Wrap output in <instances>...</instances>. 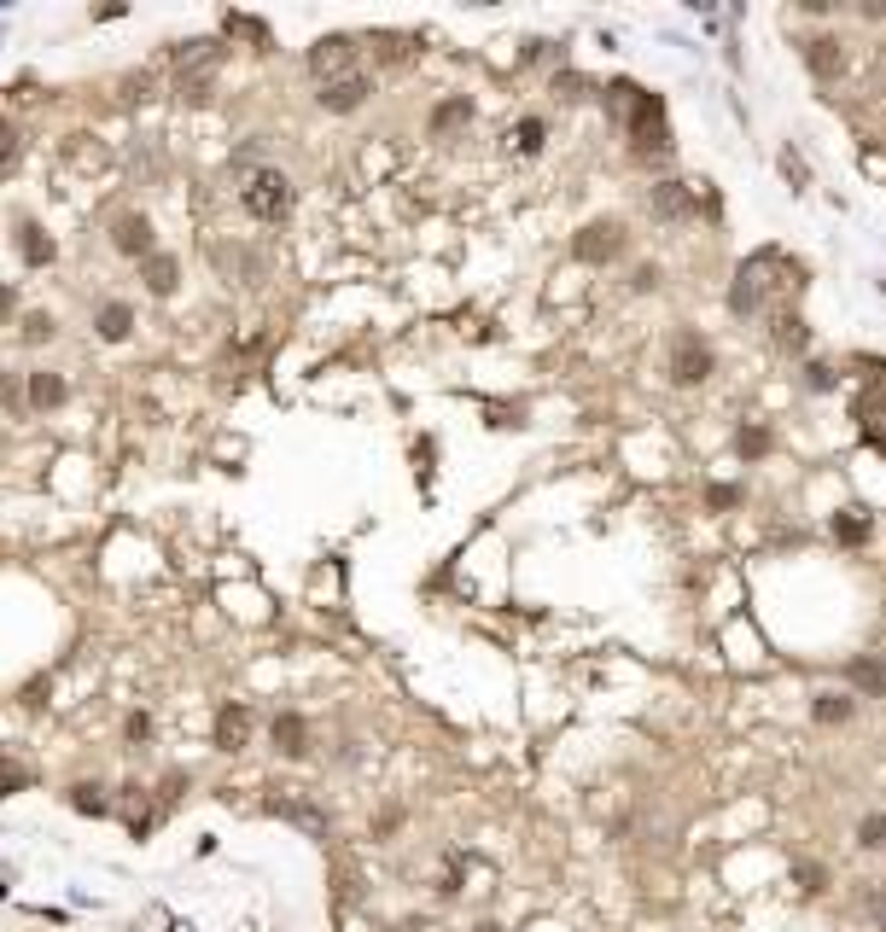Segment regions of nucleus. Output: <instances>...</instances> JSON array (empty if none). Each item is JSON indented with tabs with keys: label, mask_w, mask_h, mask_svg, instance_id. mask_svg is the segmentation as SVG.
I'll return each mask as SVG.
<instances>
[{
	"label": "nucleus",
	"mask_w": 886,
	"mask_h": 932,
	"mask_svg": "<svg viewBox=\"0 0 886 932\" xmlns=\"http://www.w3.org/2000/svg\"><path fill=\"white\" fill-rule=\"evenodd\" d=\"M239 204H245V216H257V222H286L292 204H298V187H292L286 169L257 164V169L239 175Z\"/></svg>",
	"instance_id": "f257e3e1"
},
{
	"label": "nucleus",
	"mask_w": 886,
	"mask_h": 932,
	"mask_svg": "<svg viewBox=\"0 0 886 932\" xmlns=\"http://www.w3.org/2000/svg\"><path fill=\"white\" fill-rule=\"evenodd\" d=\"M618 105H624V129L636 140V152L653 158V152H671V129H665V100L659 94H642L636 82H618L613 88Z\"/></svg>",
	"instance_id": "f03ea898"
},
{
	"label": "nucleus",
	"mask_w": 886,
	"mask_h": 932,
	"mask_svg": "<svg viewBox=\"0 0 886 932\" xmlns=\"http://www.w3.org/2000/svg\"><path fill=\"white\" fill-rule=\"evenodd\" d=\"M356 65H362V41H350V35H321V41L309 47V76H315L321 88L356 76Z\"/></svg>",
	"instance_id": "7ed1b4c3"
},
{
	"label": "nucleus",
	"mask_w": 886,
	"mask_h": 932,
	"mask_svg": "<svg viewBox=\"0 0 886 932\" xmlns=\"http://www.w3.org/2000/svg\"><path fill=\"white\" fill-rule=\"evenodd\" d=\"M216 59H222V47L216 41H187L181 53H175V82H181V100H205L210 76H216Z\"/></svg>",
	"instance_id": "20e7f679"
},
{
	"label": "nucleus",
	"mask_w": 886,
	"mask_h": 932,
	"mask_svg": "<svg viewBox=\"0 0 886 932\" xmlns=\"http://www.w3.org/2000/svg\"><path fill=\"white\" fill-rule=\"evenodd\" d=\"M776 268V251H758L752 263H741V274H735V292H729V309L735 315H758V303H764V274Z\"/></svg>",
	"instance_id": "39448f33"
},
{
	"label": "nucleus",
	"mask_w": 886,
	"mask_h": 932,
	"mask_svg": "<svg viewBox=\"0 0 886 932\" xmlns=\"http://www.w3.org/2000/svg\"><path fill=\"white\" fill-rule=\"evenodd\" d=\"M618 251H624V228H618V222H589V228L572 239V257H578V263H613Z\"/></svg>",
	"instance_id": "423d86ee"
},
{
	"label": "nucleus",
	"mask_w": 886,
	"mask_h": 932,
	"mask_svg": "<svg viewBox=\"0 0 886 932\" xmlns=\"http://www.w3.org/2000/svg\"><path fill=\"white\" fill-rule=\"evenodd\" d=\"M706 373H712V350H706L694 333H682L677 344H671V379H677V385H700Z\"/></svg>",
	"instance_id": "0eeeda50"
},
{
	"label": "nucleus",
	"mask_w": 886,
	"mask_h": 932,
	"mask_svg": "<svg viewBox=\"0 0 886 932\" xmlns=\"http://www.w3.org/2000/svg\"><path fill=\"white\" fill-rule=\"evenodd\" d=\"M111 245H117L123 257H140V263H146V257H152V222H146L140 210H123V216L111 222Z\"/></svg>",
	"instance_id": "6e6552de"
},
{
	"label": "nucleus",
	"mask_w": 886,
	"mask_h": 932,
	"mask_svg": "<svg viewBox=\"0 0 886 932\" xmlns=\"http://www.w3.org/2000/svg\"><path fill=\"white\" fill-rule=\"evenodd\" d=\"M368 94H374V82L356 70V76H344V82H327V88H321V111H362Z\"/></svg>",
	"instance_id": "1a4fd4ad"
},
{
	"label": "nucleus",
	"mask_w": 886,
	"mask_h": 932,
	"mask_svg": "<svg viewBox=\"0 0 886 932\" xmlns=\"http://www.w3.org/2000/svg\"><path fill=\"white\" fill-rule=\"evenodd\" d=\"M269 740H274L280 758H304L309 752V723L298 717V711H280V717L269 723Z\"/></svg>",
	"instance_id": "9d476101"
},
{
	"label": "nucleus",
	"mask_w": 886,
	"mask_h": 932,
	"mask_svg": "<svg viewBox=\"0 0 886 932\" xmlns=\"http://www.w3.org/2000/svg\"><path fill=\"white\" fill-rule=\"evenodd\" d=\"M805 65H811L822 82H828V76H840L846 53H840V41H834V35H811V41H805Z\"/></svg>",
	"instance_id": "9b49d317"
},
{
	"label": "nucleus",
	"mask_w": 886,
	"mask_h": 932,
	"mask_svg": "<svg viewBox=\"0 0 886 932\" xmlns=\"http://www.w3.org/2000/svg\"><path fill=\"white\" fill-rule=\"evenodd\" d=\"M245 734H251L245 705H222V717H216V746H222V752H239V746H245Z\"/></svg>",
	"instance_id": "f8f14e48"
},
{
	"label": "nucleus",
	"mask_w": 886,
	"mask_h": 932,
	"mask_svg": "<svg viewBox=\"0 0 886 932\" xmlns=\"http://www.w3.org/2000/svg\"><path fill=\"white\" fill-rule=\"evenodd\" d=\"M846 682H852V688H863V694H886V659L857 653L852 665H846Z\"/></svg>",
	"instance_id": "ddd939ff"
},
{
	"label": "nucleus",
	"mask_w": 886,
	"mask_h": 932,
	"mask_svg": "<svg viewBox=\"0 0 886 932\" xmlns=\"http://www.w3.org/2000/svg\"><path fill=\"white\" fill-rule=\"evenodd\" d=\"M94 327H100V338H111V344H117V338L135 333V309H129V303H100Z\"/></svg>",
	"instance_id": "4468645a"
},
{
	"label": "nucleus",
	"mask_w": 886,
	"mask_h": 932,
	"mask_svg": "<svg viewBox=\"0 0 886 932\" xmlns=\"http://www.w3.org/2000/svg\"><path fill=\"white\" fill-rule=\"evenodd\" d=\"M653 210H659L665 222H671V216H688V210H694V193H688L682 181H659V187H653Z\"/></svg>",
	"instance_id": "2eb2a0df"
},
{
	"label": "nucleus",
	"mask_w": 886,
	"mask_h": 932,
	"mask_svg": "<svg viewBox=\"0 0 886 932\" xmlns=\"http://www.w3.org/2000/svg\"><path fill=\"white\" fill-rule=\"evenodd\" d=\"M140 274H146V292L170 298V292H175V274H181V268H175V257H158V251H152V257L140 263Z\"/></svg>",
	"instance_id": "dca6fc26"
},
{
	"label": "nucleus",
	"mask_w": 886,
	"mask_h": 932,
	"mask_svg": "<svg viewBox=\"0 0 886 932\" xmlns=\"http://www.w3.org/2000/svg\"><path fill=\"white\" fill-rule=\"evenodd\" d=\"M269 810H274V816H286V822H298V828H309V833H315V839H321V833H327V816H321V810H315V804L269 799Z\"/></svg>",
	"instance_id": "f3484780"
},
{
	"label": "nucleus",
	"mask_w": 886,
	"mask_h": 932,
	"mask_svg": "<svg viewBox=\"0 0 886 932\" xmlns=\"http://www.w3.org/2000/svg\"><path fill=\"white\" fill-rule=\"evenodd\" d=\"M18 251H24V263H53V239L35 222H18Z\"/></svg>",
	"instance_id": "a211bd4d"
},
{
	"label": "nucleus",
	"mask_w": 886,
	"mask_h": 932,
	"mask_svg": "<svg viewBox=\"0 0 886 932\" xmlns=\"http://www.w3.org/2000/svg\"><path fill=\"white\" fill-rule=\"evenodd\" d=\"M24 397H30L35 408H59V402H65V379H59V373H35Z\"/></svg>",
	"instance_id": "6ab92c4d"
},
{
	"label": "nucleus",
	"mask_w": 886,
	"mask_h": 932,
	"mask_svg": "<svg viewBox=\"0 0 886 932\" xmlns=\"http://www.w3.org/2000/svg\"><path fill=\"white\" fill-rule=\"evenodd\" d=\"M857 705L846 694H817V705H811V717H817L822 729H834V723H846V717H852Z\"/></svg>",
	"instance_id": "aec40b11"
},
{
	"label": "nucleus",
	"mask_w": 886,
	"mask_h": 932,
	"mask_svg": "<svg viewBox=\"0 0 886 932\" xmlns=\"http://www.w3.org/2000/svg\"><path fill=\"white\" fill-rule=\"evenodd\" d=\"M543 123H537V117H525V123H519V129H513V152H519V158H537V152H543Z\"/></svg>",
	"instance_id": "412c9836"
},
{
	"label": "nucleus",
	"mask_w": 886,
	"mask_h": 932,
	"mask_svg": "<svg viewBox=\"0 0 886 932\" xmlns=\"http://www.w3.org/2000/svg\"><path fill=\"white\" fill-rule=\"evenodd\" d=\"M18 152H24V134H18L12 123H6V117H0V175H12Z\"/></svg>",
	"instance_id": "4be33fe9"
},
{
	"label": "nucleus",
	"mask_w": 886,
	"mask_h": 932,
	"mask_svg": "<svg viewBox=\"0 0 886 932\" xmlns=\"http://www.w3.org/2000/svg\"><path fill=\"white\" fill-rule=\"evenodd\" d=\"M857 845H863V851H886V810L863 816V828H857Z\"/></svg>",
	"instance_id": "5701e85b"
},
{
	"label": "nucleus",
	"mask_w": 886,
	"mask_h": 932,
	"mask_svg": "<svg viewBox=\"0 0 886 932\" xmlns=\"http://www.w3.org/2000/svg\"><path fill=\"white\" fill-rule=\"evenodd\" d=\"M834 536L840 542H869V519L863 513H834Z\"/></svg>",
	"instance_id": "b1692460"
},
{
	"label": "nucleus",
	"mask_w": 886,
	"mask_h": 932,
	"mask_svg": "<svg viewBox=\"0 0 886 932\" xmlns=\"http://www.w3.org/2000/svg\"><path fill=\"white\" fill-rule=\"evenodd\" d=\"M24 781H30V769H24V764H12V758H0V799L24 793Z\"/></svg>",
	"instance_id": "393cba45"
},
{
	"label": "nucleus",
	"mask_w": 886,
	"mask_h": 932,
	"mask_svg": "<svg viewBox=\"0 0 886 932\" xmlns=\"http://www.w3.org/2000/svg\"><path fill=\"white\" fill-rule=\"evenodd\" d=\"M776 338H782V350H805V344H811V333H805V321H799V315H782Z\"/></svg>",
	"instance_id": "a878e982"
},
{
	"label": "nucleus",
	"mask_w": 886,
	"mask_h": 932,
	"mask_svg": "<svg viewBox=\"0 0 886 932\" xmlns=\"http://www.w3.org/2000/svg\"><path fill=\"white\" fill-rule=\"evenodd\" d=\"M467 117H473V105H467V100L438 105V111H432V129H455V123H467Z\"/></svg>",
	"instance_id": "bb28decb"
},
{
	"label": "nucleus",
	"mask_w": 886,
	"mask_h": 932,
	"mask_svg": "<svg viewBox=\"0 0 886 932\" xmlns=\"http://www.w3.org/2000/svg\"><path fill=\"white\" fill-rule=\"evenodd\" d=\"M70 804H76L82 816H105V799H100V787H70Z\"/></svg>",
	"instance_id": "cd10ccee"
},
{
	"label": "nucleus",
	"mask_w": 886,
	"mask_h": 932,
	"mask_svg": "<svg viewBox=\"0 0 886 932\" xmlns=\"http://www.w3.org/2000/svg\"><path fill=\"white\" fill-rule=\"evenodd\" d=\"M735 443H741V455H764V449H770V432H764V426H741Z\"/></svg>",
	"instance_id": "c85d7f7f"
},
{
	"label": "nucleus",
	"mask_w": 886,
	"mask_h": 932,
	"mask_svg": "<svg viewBox=\"0 0 886 932\" xmlns=\"http://www.w3.org/2000/svg\"><path fill=\"white\" fill-rule=\"evenodd\" d=\"M18 327H24V338H30V344H47V338H53V321H47V315H24Z\"/></svg>",
	"instance_id": "c756f323"
},
{
	"label": "nucleus",
	"mask_w": 886,
	"mask_h": 932,
	"mask_svg": "<svg viewBox=\"0 0 886 932\" xmlns=\"http://www.w3.org/2000/svg\"><path fill=\"white\" fill-rule=\"evenodd\" d=\"M18 402H24V391H18V379H6V373H0V408H18Z\"/></svg>",
	"instance_id": "7c9ffc66"
},
{
	"label": "nucleus",
	"mask_w": 886,
	"mask_h": 932,
	"mask_svg": "<svg viewBox=\"0 0 886 932\" xmlns=\"http://www.w3.org/2000/svg\"><path fill=\"white\" fill-rule=\"evenodd\" d=\"M735 501H741V490H729V484H717L712 490V507H735Z\"/></svg>",
	"instance_id": "2f4dec72"
},
{
	"label": "nucleus",
	"mask_w": 886,
	"mask_h": 932,
	"mask_svg": "<svg viewBox=\"0 0 886 932\" xmlns=\"http://www.w3.org/2000/svg\"><path fill=\"white\" fill-rule=\"evenodd\" d=\"M834 385V367H811V391H828Z\"/></svg>",
	"instance_id": "473e14b6"
},
{
	"label": "nucleus",
	"mask_w": 886,
	"mask_h": 932,
	"mask_svg": "<svg viewBox=\"0 0 886 932\" xmlns=\"http://www.w3.org/2000/svg\"><path fill=\"white\" fill-rule=\"evenodd\" d=\"M473 932H502V927H496V921H478V927Z\"/></svg>",
	"instance_id": "72a5a7b5"
}]
</instances>
